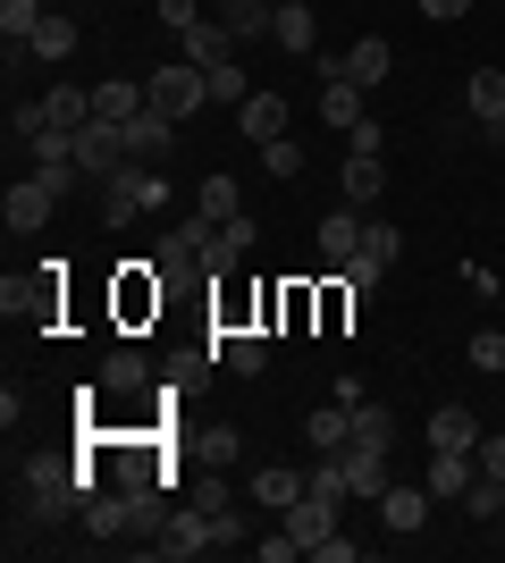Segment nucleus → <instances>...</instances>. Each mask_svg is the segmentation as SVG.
I'll list each match as a JSON object with an SVG mask.
<instances>
[{
	"label": "nucleus",
	"mask_w": 505,
	"mask_h": 563,
	"mask_svg": "<svg viewBox=\"0 0 505 563\" xmlns=\"http://www.w3.org/2000/svg\"><path fill=\"white\" fill-rule=\"evenodd\" d=\"M85 496H94V479H85V471H68V463H25V514H34V521L85 514Z\"/></svg>",
	"instance_id": "1"
},
{
	"label": "nucleus",
	"mask_w": 505,
	"mask_h": 563,
	"mask_svg": "<svg viewBox=\"0 0 505 563\" xmlns=\"http://www.w3.org/2000/svg\"><path fill=\"white\" fill-rule=\"evenodd\" d=\"M152 202H168V177H161V168L127 161L119 177H101V219H110V228H135Z\"/></svg>",
	"instance_id": "2"
},
{
	"label": "nucleus",
	"mask_w": 505,
	"mask_h": 563,
	"mask_svg": "<svg viewBox=\"0 0 505 563\" xmlns=\"http://www.w3.org/2000/svg\"><path fill=\"white\" fill-rule=\"evenodd\" d=\"M144 93H152V110H161V118H177V126H186V118L211 101V76L194 68V59H168V68H152Z\"/></svg>",
	"instance_id": "3"
},
{
	"label": "nucleus",
	"mask_w": 505,
	"mask_h": 563,
	"mask_svg": "<svg viewBox=\"0 0 505 563\" xmlns=\"http://www.w3.org/2000/svg\"><path fill=\"white\" fill-rule=\"evenodd\" d=\"M76 168H85V177H119L127 168V126H110V118H85V126H76Z\"/></svg>",
	"instance_id": "4"
},
{
	"label": "nucleus",
	"mask_w": 505,
	"mask_h": 563,
	"mask_svg": "<svg viewBox=\"0 0 505 563\" xmlns=\"http://www.w3.org/2000/svg\"><path fill=\"white\" fill-rule=\"evenodd\" d=\"M177 59H194L202 76H219V68H237V34H228L219 18H202V25H186V34H177Z\"/></svg>",
	"instance_id": "5"
},
{
	"label": "nucleus",
	"mask_w": 505,
	"mask_h": 563,
	"mask_svg": "<svg viewBox=\"0 0 505 563\" xmlns=\"http://www.w3.org/2000/svg\"><path fill=\"white\" fill-rule=\"evenodd\" d=\"M430 479H421V488H413V479H387V496H380V521H387V539H413V530H421V521H430Z\"/></svg>",
	"instance_id": "6"
},
{
	"label": "nucleus",
	"mask_w": 505,
	"mask_h": 563,
	"mask_svg": "<svg viewBox=\"0 0 505 563\" xmlns=\"http://www.w3.org/2000/svg\"><path fill=\"white\" fill-rule=\"evenodd\" d=\"M211 547H219V521L202 514V505L168 514V530H161V555H168V563H186V555H211Z\"/></svg>",
	"instance_id": "7"
},
{
	"label": "nucleus",
	"mask_w": 505,
	"mask_h": 563,
	"mask_svg": "<svg viewBox=\"0 0 505 563\" xmlns=\"http://www.w3.org/2000/svg\"><path fill=\"white\" fill-rule=\"evenodd\" d=\"M463 101H472V126H481L488 143H505V68H472Z\"/></svg>",
	"instance_id": "8"
},
{
	"label": "nucleus",
	"mask_w": 505,
	"mask_h": 563,
	"mask_svg": "<svg viewBox=\"0 0 505 563\" xmlns=\"http://www.w3.org/2000/svg\"><path fill=\"white\" fill-rule=\"evenodd\" d=\"M168 143H177V118H161V110H152V101H144V110H135V118H127V161L161 168V161H168Z\"/></svg>",
	"instance_id": "9"
},
{
	"label": "nucleus",
	"mask_w": 505,
	"mask_h": 563,
	"mask_svg": "<svg viewBox=\"0 0 505 563\" xmlns=\"http://www.w3.org/2000/svg\"><path fill=\"white\" fill-rule=\"evenodd\" d=\"M51 202H59V194L43 186V177H25V186H9L0 194V219H9V235H34L51 219Z\"/></svg>",
	"instance_id": "10"
},
{
	"label": "nucleus",
	"mask_w": 505,
	"mask_h": 563,
	"mask_svg": "<svg viewBox=\"0 0 505 563\" xmlns=\"http://www.w3.org/2000/svg\"><path fill=\"white\" fill-rule=\"evenodd\" d=\"M421 479H430V496H455L463 505V488L481 479V463H472L463 446H430V471H421Z\"/></svg>",
	"instance_id": "11"
},
{
	"label": "nucleus",
	"mask_w": 505,
	"mask_h": 563,
	"mask_svg": "<svg viewBox=\"0 0 505 563\" xmlns=\"http://www.w3.org/2000/svg\"><path fill=\"white\" fill-rule=\"evenodd\" d=\"M387 68H396V51H387V43H380V34H362V43H354V51H345V59H337V68H329V76H354L362 93H371V85H387Z\"/></svg>",
	"instance_id": "12"
},
{
	"label": "nucleus",
	"mask_w": 505,
	"mask_h": 563,
	"mask_svg": "<svg viewBox=\"0 0 505 563\" xmlns=\"http://www.w3.org/2000/svg\"><path fill=\"white\" fill-rule=\"evenodd\" d=\"M329 530H337V505H329V496H295V505H287V539L304 547V555H312Z\"/></svg>",
	"instance_id": "13"
},
{
	"label": "nucleus",
	"mask_w": 505,
	"mask_h": 563,
	"mask_svg": "<svg viewBox=\"0 0 505 563\" xmlns=\"http://www.w3.org/2000/svg\"><path fill=\"white\" fill-rule=\"evenodd\" d=\"M270 43L287 51V59H304V51L320 43V25H312V0H278V25H270Z\"/></svg>",
	"instance_id": "14"
},
{
	"label": "nucleus",
	"mask_w": 505,
	"mask_h": 563,
	"mask_svg": "<svg viewBox=\"0 0 505 563\" xmlns=\"http://www.w3.org/2000/svg\"><path fill=\"white\" fill-rule=\"evenodd\" d=\"M211 18L228 25V34H237V43H262L270 25H278V0H219Z\"/></svg>",
	"instance_id": "15"
},
{
	"label": "nucleus",
	"mask_w": 505,
	"mask_h": 563,
	"mask_svg": "<svg viewBox=\"0 0 505 563\" xmlns=\"http://www.w3.org/2000/svg\"><path fill=\"white\" fill-rule=\"evenodd\" d=\"M304 438H312V454H345L354 446V404H320L304 421Z\"/></svg>",
	"instance_id": "16"
},
{
	"label": "nucleus",
	"mask_w": 505,
	"mask_h": 563,
	"mask_svg": "<svg viewBox=\"0 0 505 563\" xmlns=\"http://www.w3.org/2000/svg\"><path fill=\"white\" fill-rule=\"evenodd\" d=\"M219 362H228L237 378H262L270 371V336L262 329H228V336H219Z\"/></svg>",
	"instance_id": "17"
},
{
	"label": "nucleus",
	"mask_w": 505,
	"mask_h": 563,
	"mask_svg": "<svg viewBox=\"0 0 505 563\" xmlns=\"http://www.w3.org/2000/svg\"><path fill=\"white\" fill-rule=\"evenodd\" d=\"M295 496H312V471H253V505H270V514H287Z\"/></svg>",
	"instance_id": "18"
},
{
	"label": "nucleus",
	"mask_w": 505,
	"mask_h": 563,
	"mask_svg": "<svg viewBox=\"0 0 505 563\" xmlns=\"http://www.w3.org/2000/svg\"><path fill=\"white\" fill-rule=\"evenodd\" d=\"M25 59H51V68H59V59H76V18H68V9H51V18L34 25V43H25Z\"/></svg>",
	"instance_id": "19"
},
{
	"label": "nucleus",
	"mask_w": 505,
	"mask_h": 563,
	"mask_svg": "<svg viewBox=\"0 0 505 563\" xmlns=\"http://www.w3.org/2000/svg\"><path fill=\"white\" fill-rule=\"evenodd\" d=\"M237 126H244L253 143L287 135V101H278V93H244V101H237Z\"/></svg>",
	"instance_id": "20"
},
{
	"label": "nucleus",
	"mask_w": 505,
	"mask_h": 563,
	"mask_svg": "<svg viewBox=\"0 0 505 563\" xmlns=\"http://www.w3.org/2000/svg\"><path fill=\"white\" fill-rule=\"evenodd\" d=\"M430 446H481V412H463V404H438L430 412Z\"/></svg>",
	"instance_id": "21"
},
{
	"label": "nucleus",
	"mask_w": 505,
	"mask_h": 563,
	"mask_svg": "<svg viewBox=\"0 0 505 563\" xmlns=\"http://www.w3.org/2000/svg\"><path fill=\"white\" fill-rule=\"evenodd\" d=\"M380 194H387V168H380V152H345V202L362 211V202H380Z\"/></svg>",
	"instance_id": "22"
},
{
	"label": "nucleus",
	"mask_w": 505,
	"mask_h": 563,
	"mask_svg": "<svg viewBox=\"0 0 505 563\" xmlns=\"http://www.w3.org/2000/svg\"><path fill=\"white\" fill-rule=\"evenodd\" d=\"M194 202H202V219H211V228H228V219L244 211V186H237V177H228V168H211V177H202V194H194Z\"/></svg>",
	"instance_id": "23"
},
{
	"label": "nucleus",
	"mask_w": 505,
	"mask_h": 563,
	"mask_svg": "<svg viewBox=\"0 0 505 563\" xmlns=\"http://www.w3.org/2000/svg\"><path fill=\"white\" fill-rule=\"evenodd\" d=\"M320 118H329L337 135H345L354 118H371V110H362V85H354V76H329V85H320Z\"/></svg>",
	"instance_id": "24"
},
{
	"label": "nucleus",
	"mask_w": 505,
	"mask_h": 563,
	"mask_svg": "<svg viewBox=\"0 0 505 563\" xmlns=\"http://www.w3.org/2000/svg\"><path fill=\"white\" fill-rule=\"evenodd\" d=\"M144 85H127V76H110V85H94V118H110V126H127V118L144 110Z\"/></svg>",
	"instance_id": "25"
},
{
	"label": "nucleus",
	"mask_w": 505,
	"mask_h": 563,
	"mask_svg": "<svg viewBox=\"0 0 505 563\" xmlns=\"http://www.w3.org/2000/svg\"><path fill=\"white\" fill-rule=\"evenodd\" d=\"M354 253H362V219L354 211H329V219H320V261L337 269V261H354Z\"/></svg>",
	"instance_id": "26"
},
{
	"label": "nucleus",
	"mask_w": 505,
	"mask_h": 563,
	"mask_svg": "<svg viewBox=\"0 0 505 563\" xmlns=\"http://www.w3.org/2000/svg\"><path fill=\"white\" fill-rule=\"evenodd\" d=\"M354 446H371V454L396 446V412H387V404H371V396L354 404Z\"/></svg>",
	"instance_id": "27"
},
{
	"label": "nucleus",
	"mask_w": 505,
	"mask_h": 563,
	"mask_svg": "<svg viewBox=\"0 0 505 563\" xmlns=\"http://www.w3.org/2000/svg\"><path fill=\"white\" fill-rule=\"evenodd\" d=\"M101 387H110V396H144L152 362H144V353H110V362H101Z\"/></svg>",
	"instance_id": "28"
},
{
	"label": "nucleus",
	"mask_w": 505,
	"mask_h": 563,
	"mask_svg": "<svg viewBox=\"0 0 505 563\" xmlns=\"http://www.w3.org/2000/svg\"><path fill=\"white\" fill-rule=\"evenodd\" d=\"M345 479H354V496H371V505H380V496H387V454L345 446Z\"/></svg>",
	"instance_id": "29"
},
{
	"label": "nucleus",
	"mask_w": 505,
	"mask_h": 563,
	"mask_svg": "<svg viewBox=\"0 0 505 563\" xmlns=\"http://www.w3.org/2000/svg\"><path fill=\"white\" fill-rule=\"evenodd\" d=\"M85 530H94V539H119V530H135V505H127V496H85Z\"/></svg>",
	"instance_id": "30"
},
{
	"label": "nucleus",
	"mask_w": 505,
	"mask_h": 563,
	"mask_svg": "<svg viewBox=\"0 0 505 563\" xmlns=\"http://www.w3.org/2000/svg\"><path fill=\"white\" fill-rule=\"evenodd\" d=\"M43 110H51V126H68V135H76V126L94 118V93H85V85H51Z\"/></svg>",
	"instance_id": "31"
},
{
	"label": "nucleus",
	"mask_w": 505,
	"mask_h": 563,
	"mask_svg": "<svg viewBox=\"0 0 505 563\" xmlns=\"http://www.w3.org/2000/svg\"><path fill=\"white\" fill-rule=\"evenodd\" d=\"M43 18H51L43 0H0V34H9V51L34 43V25H43Z\"/></svg>",
	"instance_id": "32"
},
{
	"label": "nucleus",
	"mask_w": 505,
	"mask_h": 563,
	"mask_svg": "<svg viewBox=\"0 0 505 563\" xmlns=\"http://www.w3.org/2000/svg\"><path fill=\"white\" fill-rule=\"evenodd\" d=\"M262 168L278 177V186H295V177H304V143H295V135H270L262 143Z\"/></svg>",
	"instance_id": "33"
},
{
	"label": "nucleus",
	"mask_w": 505,
	"mask_h": 563,
	"mask_svg": "<svg viewBox=\"0 0 505 563\" xmlns=\"http://www.w3.org/2000/svg\"><path fill=\"white\" fill-rule=\"evenodd\" d=\"M312 496H329V505H345V496H354V479H345V454H320V463H312Z\"/></svg>",
	"instance_id": "34"
},
{
	"label": "nucleus",
	"mask_w": 505,
	"mask_h": 563,
	"mask_svg": "<svg viewBox=\"0 0 505 563\" xmlns=\"http://www.w3.org/2000/svg\"><path fill=\"white\" fill-rule=\"evenodd\" d=\"M396 253H405V235L387 228V219H371V228H362V261H380V269H387Z\"/></svg>",
	"instance_id": "35"
},
{
	"label": "nucleus",
	"mask_w": 505,
	"mask_h": 563,
	"mask_svg": "<svg viewBox=\"0 0 505 563\" xmlns=\"http://www.w3.org/2000/svg\"><path fill=\"white\" fill-rule=\"evenodd\" d=\"M9 135H18V143L51 135V110H43V101H18V110H9Z\"/></svg>",
	"instance_id": "36"
},
{
	"label": "nucleus",
	"mask_w": 505,
	"mask_h": 563,
	"mask_svg": "<svg viewBox=\"0 0 505 563\" xmlns=\"http://www.w3.org/2000/svg\"><path fill=\"white\" fill-rule=\"evenodd\" d=\"M152 18H161L168 34H186V25H202V0H152Z\"/></svg>",
	"instance_id": "37"
},
{
	"label": "nucleus",
	"mask_w": 505,
	"mask_h": 563,
	"mask_svg": "<svg viewBox=\"0 0 505 563\" xmlns=\"http://www.w3.org/2000/svg\"><path fill=\"white\" fill-rule=\"evenodd\" d=\"M463 353H472V371H488V378H497V371H505V336H488V329H481V336H472V345H463Z\"/></svg>",
	"instance_id": "38"
},
{
	"label": "nucleus",
	"mask_w": 505,
	"mask_h": 563,
	"mask_svg": "<svg viewBox=\"0 0 505 563\" xmlns=\"http://www.w3.org/2000/svg\"><path fill=\"white\" fill-rule=\"evenodd\" d=\"M472 463H481L488 479H505V429H481V446H472Z\"/></svg>",
	"instance_id": "39"
},
{
	"label": "nucleus",
	"mask_w": 505,
	"mask_h": 563,
	"mask_svg": "<svg viewBox=\"0 0 505 563\" xmlns=\"http://www.w3.org/2000/svg\"><path fill=\"white\" fill-rule=\"evenodd\" d=\"M345 152H387V126L380 118H354V126H345Z\"/></svg>",
	"instance_id": "40"
},
{
	"label": "nucleus",
	"mask_w": 505,
	"mask_h": 563,
	"mask_svg": "<svg viewBox=\"0 0 505 563\" xmlns=\"http://www.w3.org/2000/svg\"><path fill=\"white\" fill-rule=\"evenodd\" d=\"M194 269H211V278H237V253H228V235H211V244H202V261H194Z\"/></svg>",
	"instance_id": "41"
},
{
	"label": "nucleus",
	"mask_w": 505,
	"mask_h": 563,
	"mask_svg": "<svg viewBox=\"0 0 505 563\" xmlns=\"http://www.w3.org/2000/svg\"><path fill=\"white\" fill-rule=\"evenodd\" d=\"M219 235H228V253H237V261H244V253H253V244H262V228H253V219H244V211H237V219H228V228H219Z\"/></svg>",
	"instance_id": "42"
},
{
	"label": "nucleus",
	"mask_w": 505,
	"mask_h": 563,
	"mask_svg": "<svg viewBox=\"0 0 505 563\" xmlns=\"http://www.w3.org/2000/svg\"><path fill=\"white\" fill-rule=\"evenodd\" d=\"M278 311H287V329H304V320H312V286H287V295H278Z\"/></svg>",
	"instance_id": "43"
},
{
	"label": "nucleus",
	"mask_w": 505,
	"mask_h": 563,
	"mask_svg": "<svg viewBox=\"0 0 505 563\" xmlns=\"http://www.w3.org/2000/svg\"><path fill=\"white\" fill-rule=\"evenodd\" d=\"M202 454H211V463H237V429L219 421V429H211V438H202Z\"/></svg>",
	"instance_id": "44"
},
{
	"label": "nucleus",
	"mask_w": 505,
	"mask_h": 563,
	"mask_svg": "<svg viewBox=\"0 0 505 563\" xmlns=\"http://www.w3.org/2000/svg\"><path fill=\"white\" fill-rule=\"evenodd\" d=\"M312 555H320V563H354V555H362V547H354V539H337V530H329V539H320V547H312Z\"/></svg>",
	"instance_id": "45"
},
{
	"label": "nucleus",
	"mask_w": 505,
	"mask_h": 563,
	"mask_svg": "<svg viewBox=\"0 0 505 563\" xmlns=\"http://www.w3.org/2000/svg\"><path fill=\"white\" fill-rule=\"evenodd\" d=\"M463 9H472V0H421V18H438V25H455Z\"/></svg>",
	"instance_id": "46"
},
{
	"label": "nucleus",
	"mask_w": 505,
	"mask_h": 563,
	"mask_svg": "<svg viewBox=\"0 0 505 563\" xmlns=\"http://www.w3.org/2000/svg\"><path fill=\"white\" fill-rule=\"evenodd\" d=\"M43 9H59V0H43Z\"/></svg>",
	"instance_id": "47"
}]
</instances>
